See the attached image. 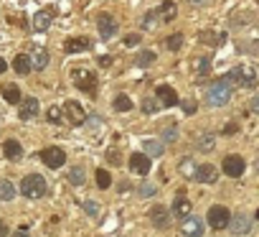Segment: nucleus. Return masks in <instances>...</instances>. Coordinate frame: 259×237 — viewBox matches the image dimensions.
<instances>
[{
  "instance_id": "obj_1",
  "label": "nucleus",
  "mask_w": 259,
  "mask_h": 237,
  "mask_svg": "<svg viewBox=\"0 0 259 237\" xmlns=\"http://www.w3.org/2000/svg\"><path fill=\"white\" fill-rule=\"evenodd\" d=\"M221 82L224 84H239V87H244V89H254L256 87V74H254V69L251 66H234L231 72H226L224 77H221Z\"/></svg>"
},
{
  "instance_id": "obj_2",
  "label": "nucleus",
  "mask_w": 259,
  "mask_h": 237,
  "mask_svg": "<svg viewBox=\"0 0 259 237\" xmlns=\"http://www.w3.org/2000/svg\"><path fill=\"white\" fill-rule=\"evenodd\" d=\"M46 189H49V184H46V179H44L41 174H28V176L21 181V194L28 196V199H41V196H46Z\"/></svg>"
},
{
  "instance_id": "obj_3",
  "label": "nucleus",
  "mask_w": 259,
  "mask_h": 237,
  "mask_svg": "<svg viewBox=\"0 0 259 237\" xmlns=\"http://www.w3.org/2000/svg\"><path fill=\"white\" fill-rule=\"evenodd\" d=\"M229 99H231V87L224 84L221 79L213 82V84L208 87V92H206V102H208L211 107H224Z\"/></svg>"
},
{
  "instance_id": "obj_4",
  "label": "nucleus",
  "mask_w": 259,
  "mask_h": 237,
  "mask_svg": "<svg viewBox=\"0 0 259 237\" xmlns=\"http://www.w3.org/2000/svg\"><path fill=\"white\" fill-rule=\"evenodd\" d=\"M74 84H76V89L87 92L89 97L97 94V77H94L89 69H76V72H74Z\"/></svg>"
},
{
  "instance_id": "obj_5",
  "label": "nucleus",
  "mask_w": 259,
  "mask_h": 237,
  "mask_svg": "<svg viewBox=\"0 0 259 237\" xmlns=\"http://www.w3.org/2000/svg\"><path fill=\"white\" fill-rule=\"evenodd\" d=\"M206 222H208L213 229H226V227H229V222H231V212H229L226 207H221V204H213V207L208 209Z\"/></svg>"
},
{
  "instance_id": "obj_6",
  "label": "nucleus",
  "mask_w": 259,
  "mask_h": 237,
  "mask_svg": "<svg viewBox=\"0 0 259 237\" xmlns=\"http://www.w3.org/2000/svg\"><path fill=\"white\" fill-rule=\"evenodd\" d=\"M64 112H66V117H69V123L76 125V128H81V125L87 123V110H84L79 102H74V99H69V102L64 105Z\"/></svg>"
},
{
  "instance_id": "obj_7",
  "label": "nucleus",
  "mask_w": 259,
  "mask_h": 237,
  "mask_svg": "<svg viewBox=\"0 0 259 237\" xmlns=\"http://www.w3.org/2000/svg\"><path fill=\"white\" fill-rule=\"evenodd\" d=\"M41 161H44L49 168H61L64 161H66V153H64L61 148L51 146V148H44V151H41Z\"/></svg>"
},
{
  "instance_id": "obj_8",
  "label": "nucleus",
  "mask_w": 259,
  "mask_h": 237,
  "mask_svg": "<svg viewBox=\"0 0 259 237\" xmlns=\"http://www.w3.org/2000/svg\"><path fill=\"white\" fill-rule=\"evenodd\" d=\"M221 168H224V174H226V176L239 179V176L244 174L246 163H244V158H241V156H226V158H224V163H221Z\"/></svg>"
},
{
  "instance_id": "obj_9",
  "label": "nucleus",
  "mask_w": 259,
  "mask_h": 237,
  "mask_svg": "<svg viewBox=\"0 0 259 237\" xmlns=\"http://www.w3.org/2000/svg\"><path fill=\"white\" fill-rule=\"evenodd\" d=\"M130 171H133V174H138V176H148L150 174V158L145 156V153H133V156H130Z\"/></svg>"
},
{
  "instance_id": "obj_10",
  "label": "nucleus",
  "mask_w": 259,
  "mask_h": 237,
  "mask_svg": "<svg viewBox=\"0 0 259 237\" xmlns=\"http://www.w3.org/2000/svg\"><path fill=\"white\" fill-rule=\"evenodd\" d=\"M97 28H99V36L107 41V39H112L114 33H117V21H114V16H109V13H102L99 18H97Z\"/></svg>"
},
{
  "instance_id": "obj_11",
  "label": "nucleus",
  "mask_w": 259,
  "mask_h": 237,
  "mask_svg": "<svg viewBox=\"0 0 259 237\" xmlns=\"http://www.w3.org/2000/svg\"><path fill=\"white\" fill-rule=\"evenodd\" d=\"M193 179H196L198 184H216V179H219V168L211 166V163H201V166H196Z\"/></svg>"
},
{
  "instance_id": "obj_12",
  "label": "nucleus",
  "mask_w": 259,
  "mask_h": 237,
  "mask_svg": "<svg viewBox=\"0 0 259 237\" xmlns=\"http://www.w3.org/2000/svg\"><path fill=\"white\" fill-rule=\"evenodd\" d=\"M229 227H231V232H234V234H246V232L251 229V217H249V214H244V212H239V214H234V217H231Z\"/></svg>"
},
{
  "instance_id": "obj_13",
  "label": "nucleus",
  "mask_w": 259,
  "mask_h": 237,
  "mask_svg": "<svg viewBox=\"0 0 259 237\" xmlns=\"http://www.w3.org/2000/svg\"><path fill=\"white\" fill-rule=\"evenodd\" d=\"M181 232H183L186 237H203V219H198V217H188V219H183Z\"/></svg>"
},
{
  "instance_id": "obj_14",
  "label": "nucleus",
  "mask_w": 259,
  "mask_h": 237,
  "mask_svg": "<svg viewBox=\"0 0 259 237\" xmlns=\"http://www.w3.org/2000/svg\"><path fill=\"white\" fill-rule=\"evenodd\" d=\"M38 112H41V107H38V99H36V97H26V99H21V110H18L21 120H31V117H36Z\"/></svg>"
},
{
  "instance_id": "obj_15",
  "label": "nucleus",
  "mask_w": 259,
  "mask_h": 237,
  "mask_svg": "<svg viewBox=\"0 0 259 237\" xmlns=\"http://www.w3.org/2000/svg\"><path fill=\"white\" fill-rule=\"evenodd\" d=\"M92 49V41L87 36H76V39H69L64 44V51L66 54H81V51H89Z\"/></svg>"
},
{
  "instance_id": "obj_16",
  "label": "nucleus",
  "mask_w": 259,
  "mask_h": 237,
  "mask_svg": "<svg viewBox=\"0 0 259 237\" xmlns=\"http://www.w3.org/2000/svg\"><path fill=\"white\" fill-rule=\"evenodd\" d=\"M150 222H153L158 229H165V227L170 224V212H168L165 207H160V204H158V207H153V209H150Z\"/></svg>"
},
{
  "instance_id": "obj_17",
  "label": "nucleus",
  "mask_w": 259,
  "mask_h": 237,
  "mask_svg": "<svg viewBox=\"0 0 259 237\" xmlns=\"http://www.w3.org/2000/svg\"><path fill=\"white\" fill-rule=\"evenodd\" d=\"M155 94H158V99L163 102V107H176V105H178V94H176V89L168 87V84H160V87L155 89Z\"/></svg>"
},
{
  "instance_id": "obj_18",
  "label": "nucleus",
  "mask_w": 259,
  "mask_h": 237,
  "mask_svg": "<svg viewBox=\"0 0 259 237\" xmlns=\"http://www.w3.org/2000/svg\"><path fill=\"white\" fill-rule=\"evenodd\" d=\"M51 18H54V11H51V8L38 11V13L33 16V28H36V31H46V28L51 26Z\"/></svg>"
},
{
  "instance_id": "obj_19",
  "label": "nucleus",
  "mask_w": 259,
  "mask_h": 237,
  "mask_svg": "<svg viewBox=\"0 0 259 237\" xmlns=\"http://www.w3.org/2000/svg\"><path fill=\"white\" fill-rule=\"evenodd\" d=\"M13 69H16V74H21V77L31 74V69H33L31 56H28V54H18V56L13 59Z\"/></svg>"
},
{
  "instance_id": "obj_20",
  "label": "nucleus",
  "mask_w": 259,
  "mask_h": 237,
  "mask_svg": "<svg viewBox=\"0 0 259 237\" xmlns=\"http://www.w3.org/2000/svg\"><path fill=\"white\" fill-rule=\"evenodd\" d=\"M31 64H33V69H46L49 66V51L41 49V46H36L31 51Z\"/></svg>"
},
{
  "instance_id": "obj_21",
  "label": "nucleus",
  "mask_w": 259,
  "mask_h": 237,
  "mask_svg": "<svg viewBox=\"0 0 259 237\" xmlns=\"http://www.w3.org/2000/svg\"><path fill=\"white\" fill-rule=\"evenodd\" d=\"M196 148H198L201 153H211V151L216 148V136H213V133L198 136V138H196Z\"/></svg>"
},
{
  "instance_id": "obj_22",
  "label": "nucleus",
  "mask_w": 259,
  "mask_h": 237,
  "mask_svg": "<svg viewBox=\"0 0 259 237\" xmlns=\"http://www.w3.org/2000/svg\"><path fill=\"white\" fill-rule=\"evenodd\" d=\"M155 13H158V18H163V21H173L176 13H178V6L173 3V0H165V3H160V8H158Z\"/></svg>"
},
{
  "instance_id": "obj_23",
  "label": "nucleus",
  "mask_w": 259,
  "mask_h": 237,
  "mask_svg": "<svg viewBox=\"0 0 259 237\" xmlns=\"http://www.w3.org/2000/svg\"><path fill=\"white\" fill-rule=\"evenodd\" d=\"M143 153L148 158H158V156H163V143L160 141H143Z\"/></svg>"
},
{
  "instance_id": "obj_24",
  "label": "nucleus",
  "mask_w": 259,
  "mask_h": 237,
  "mask_svg": "<svg viewBox=\"0 0 259 237\" xmlns=\"http://www.w3.org/2000/svg\"><path fill=\"white\" fill-rule=\"evenodd\" d=\"M3 153H6V158H11V161H18V158L23 156V148H21V143H18V141H6V146H3Z\"/></svg>"
},
{
  "instance_id": "obj_25",
  "label": "nucleus",
  "mask_w": 259,
  "mask_h": 237,
  "mask_svg": "<svg viewBox=\"0 0 259 237\" xmlns=\"http://www.w3.org/2000/svg\"><path fill=\"white\" fill-rule=\"evenodd\" d=\"M3 99L11 102V105H21V89L16 84H6L3 87Z\"/></svg>"
},
{
  "instance_id": "obj_26",
  "label": "nucleus",
  "mask_w": 259,
  "mask_h": 237,
  "mask_svg": "<svg viewBox=\"0 0 259 237\" xmlns=\"http://www.w3.org/2000/svg\"><path fill=\"white\" fill-rule=\"evenodd\" d=\"M13 199H16V186L8 179H3L0 181V201H13Z\"/></svg>"
},
{
  "instance_id": "obj_27",
  "label": "nucleus",
  "mask_w": 259,
  "mask_h": 237,
  "mask_svg": "<svg viewBox=\"0 0 259 237\" xmlns=\"http://www.w3.org/2000/svg\"><path fill=\"white\" fill-rule=\"evenodd\" d=\"M112 107H114L117 112H130V110H133V99H130L127 94H117L114 102H112Z\"/></svg>"
},
{
  "instance_id": "obj_28",
  "label": "nucleus",
  "mask_w": 259,
  "mask_h": 237,
  "mask_svg": "<svg viewBox=\"0 0 259 237\" xmlns=\"http://www.w3.org/2000/svg\"><path fill=\"white\" fill-rule=\"evenodd\" d=\"M173 212H176L178 217H183V214H188V212H191V204H188V199H186L183 194H178V196H176V201H173Z\"/></svg>"
},
{
  "instance_id": "obj_29",
  "label": "nucleus",
  "mask_w": 259,
  "mask_h": 237,
  "mask_svg": "<svg viewBox=\"0 0 259 237\" xmlns=\"http://www.w3.org/2000/svg\"><path fill=\"white\" fill-rule=\"evenodd\" d=\"M155 59H158L155 51H148V49H145V51H140V54L135 56V66H150Z\"/></svg>"
},
{
  "instance_id": "obj_30",
  "label": "nucleus",
  "mask_w": 259,
  "mask_h": 237,
  "mask_svg": "<svg viewBox=\"0 0 259 237\" xmlns=\"http://www.w3.org/2000/svg\"><path fill=\"white\" fill-rule=\"evenodd\" d=\"M84 168L81 166H74V168H69V184H74V186H81L84 184Z\"/></svg>"
},
{
  "instance_id": "obj_31",
  "label": "nucleus",
  "mask_w": 259,
  "mask_h": 237,
  "mask_svg": "<svg viewBox=\"0 0 259 237\" xmlns=\"http://www.w3.org/2000/svg\"><path fill=\"white\" fill-rule=\"evenodd\" d=\"M165 46H168L170 51H178V49L183 46V33H170V36L165 39Z\"/></svg>"
},
{
  "instance_id": "obj_32",
  "label": "nucleus",
  "mask_w": 259,
  "mask_h": 237,
  "mask_svg": "<svg viewBox=\"0 0 259 237\" xmlns=\"http://www.w3.org/2000/svg\"><path fill=\"white\" fill-rule=\"evenodd\" d=\"M208 72H211V59H208V56L196 59V74H198V77H206Z\"/></svg>"
},
{
  "instance_id": "obj_33",
  "label": "nucleus",
  "mask_w": 259,
  "mask_h": 237,
  "mask_svg": "<svg viewBox=\"0 0 259 237\" xmlns=\"http://www.w3.org/2000/svg\"><path fill=\"white\" fill-rule=\"evenodd\" d=\"M178 171H181L183 176H191V179H193V174H196V163H193L191 158H183V161L178 163Z\"/></svg>"
},
{
  "instance_id": "obj_34",
  "label": "nucleus",
  "mask_w": 259,
  "mask_h": 237,
  "mask_svg": "<svg viewBox=\"0 0 259 237\" xmlns=\"http://www.w3.org/2000/svg\"><path fill=\"white\" fill-rule=\"evenodd\" d=\"M109 184H112L109 171H107V168H97V186H99V189H107Z\"/></svg>"
},
{
  "instance_id": "obj_35",
  "label": "nucleus",
  "mask_w": 259,
  "mask_h": 237,
  "mask_svg": "<svg viewBox=\"0 0 259 237\" xmlns=\"http://www.w3.org/2000/svg\"><path fill=\"white\" fill-rule=\"evenodd\" d=\"M155 194H158V189H155L153 184H140V186H138V196H140V199H150V196H155Z\"/></svg>"
},
{
  "instance_id": "obj_36",
  "label": "nucleus",
  "mask_w": 259,
  "mask_h": 237,
  "mask_svg": "<svg viewBox=\"0 0 259 237\" xmlns=\"http://www.w3.org/2000/svg\"><path fill=\"white\" fill-rule=\"evenodd\" d=\"M176 138H178V128H176V125H168V128L163 130V141H160V143H173Z\"/></svg>"
},
{
  "instance_id": "obj_37",
  "label": "nucleus",
  "mask_w": 259,
  "mask_h": 237,
  "mask_svg": "<svg viewBox=\"0 0 259 237\" xmlns=\"http://www.w3.org/2000/svg\"><path fill=\"white\" fill-rule=\"evenodd\" d=\"M143 112H145V115H155V112H158V102H155L153 97L143 99Z\"/></svg>"
},
{
  "instance_id": "obj_38",
  "label": "nucleus",
  "mask_w": 259,
  "mask_h": 237,
  "mask_svg": "<svg viewBox=\"0 0 259 237\" xmlns=\"http://www.w3.org/2000/svg\"><path fill=\"white\" fill-rule=\"evenodd\" d=\"M81 209H84L87 217H97V214H99V204H97V201H84Z\"/></svg>"
},
{
  "instance_id": "obj_39",
  "label": "nucleus",
  "mask_w": 259,
  "mask_h": 237,
  "mask_svg": "<svg viewBox=\"0 0 259 237\" xmlns=\"http://www.w3.org/2000/svg\"><path fill=\"white\" fill-rule=\"evenodd\" d=\"M84 125H87L89 130H97V128H104V123L99 120V117H97V115H92V117H87V123H84Z\"/></svg>"
},
{
  "instance_id": "obj_40",
  "label": "nucleus",
  "mask_w": 259,
  "mask_h": 237,
  "mask_svg": "<svg viewBox=\"0 0 259 237\" xmlns=\"http://www.w3.org/2000/svg\"><path fill=\"white\" fill-rule=\"evenodd\" d=\"M46 117H49L51 123H61V110H59V107H49Z\"/></svg>"
},
{
  "instance_id": "obj_41",
  "label": "nucleus",
  "mask_w": 259,
  "mask_h": 237,
  "mask_svg": "<svg viewBox=\"0 0 259 237\" xmlns=\"http://www.w3.org/2000/svg\"><path fill=\"white\" fill-rule=\"evenodd\" d=\"M140 41H143L140 33H130V36H124V44H127V46H138Z\"/></svg>"
},
{
  "instance_id": "obj_42",
  "label": "nucleus",
  "mask_w": 259,
  "mask_h": 237,
  "mask_svg": "<svg viewBox=\"0 0 259 237\" xmlns=\"http://www.w3.org/2000/svg\"><path fill=\"white\" fill-rule=\"evenodd\" d=\"M155 18H158V13H155V11H150V13L145 16V23H143V26H145V28H153V23H155Z\"/></svg>"
},
{
  "instance_id": "obj_43",
  "label": "nucleus",
  "mask_w": 259,
  "mask_h": 237,
  "mask_svg": "<svg viewBox=\"0 0 259 237\" xmlns=\"http://www.w3.org/2000/svg\"><path fill=\"white\" fill-rule=\"evenodd\" d=\"M183 112H186V115H193V112H196V102H193V99H186V102H183Z\"/></svg>"
},
{
  "instance_id": "obj_44",
  "label": "nucleus",
  "mask_w": 259,
  "mask_h": 237,
  "mask_svg": "<svg viewBox=\"0 0 259 237\" xmlns=\"http://www.w3.org/2000/svg\"><path fill=\"white\" fill-rule=\"evenodd\" d=\"M246 46H249V49H246L249 54H254V56H259V41H251V44H246Z\"/></svg>"
},
{
  "instance_id": "obj_45",
  "label": "nucleus",
  "mask_w": 259,
  "mask_h": 237,
  "mask_svg": "<svg viewBox=\"0 0 259 237\" xmlns=\"http://www.w3.org/2000/svg\"><path fill=\"white\" fill-rule=\"evenodd\" d=\"M236 130H239V128H236V123H229V125L224 128V133H226V136H234Z\"/></svg>"
},
{
  "instance_id": "obj_46",
  "label": "nucleus",
  "mask_w": 259,
  "mask_h": 237,
  "mask_svg": "<svg viewBox=\"0 0 259 237\" xmlns=\"http://www.w3.org/2000/svg\"><path fill=\"white\" fill-rule=\"evenodd\" d=\"M249 107H251V110H254V112L259 115V94H254V99L249 102Z\"/></svg>"
},
{
  "instance_id": "obj_47",
  "label": "nucleus",
  "mask_w": 259,
  "mask_h": 237,
  "mask_svg": "<svg viewBox=\"0 0 259 237\" xmlns=\"http://www.w3.org/2000/svg\"><path fill=\"white\" fill-rule=\"evenodd\" d=\"M112 61H114L112 56H99V66H109Z\"/></svg>"
},
{
  "instance_id": "obj_48",
  "label": "nucleus",
  "mask_w": 259,
  "mask_h": 237,
  "mask_svg": "<svg viewBox=\"0 0 259 237\" xmlns=\"http://www.w3.org/2000/svg\"><path fill=\"white\" fill-rule=\"evenodd\" d=\"M109 161H112V163H119V156H117V151H109Z\"/></svg>"
},
{
  "instance_id": "obj_49",
  "label": "nucleus",
  "mask_w": 259,
  "mask_h": 237,
  "mask_svg": "<svg viewBox=\"0 0 259 237\" xmlns=\"http://www.w3.org/2000/svg\"><path fill=\"white\" fill-rule=\"evenodd\" d=\"M13 237H28V229H26V227H21V229H18Z\"/></svg>"
},
{
  "instance_id": "obj_50",
  "label": "nucleus",
  "mask_w": 259,
  "mask_h": 237,
  "mask_svg": "<svg viewBox=\"0 0 259 237\" xmlns=\"http://www.w3.org/2000/svg\"><path fill=\"white\" fill-rule=\"evenodd\" d=\"M6 69H8V64H6V59H3V56H0V74H3Z\"/></svg>"
},
{
  "instance_id": "obj_51",
  "label": "nucleus",
  "mask_w": 259,
  "mask_h": 237,
  "mask_svg": "<svg viewBox=\"0 0 259 237\" xmlns=\"http://www.w3.org/2000/svg\"><path fill=\"white\" fill-rule=\"evenodd\" d=\"M186 3H191V6H203V0H186Z\"/></svg>"
},
{
  "instance_id": "obj_52",
  "label": "nucleus",
  "mask_w": 259,
  "mask_h": 237,
  "mask_svg": "<svg viewBox=\"0 0 259 237\" xmlns=\"http://www.w3.org/2000/svg\"><path fill=\"white\" fill-rule=\"evenodd\" d=\"M256 217H259V212H256Z\"/></svg>"
},
{
  "instance_id": "obj_53",
  "label": "nucleus",
  "mask_w": 259,
  "mask_h": 237,
  "mask_svg": "<svg viewBox=\"0 0 259 237\" xmlns=\"http://www.w3.org/2000/svg\"><path fill=\"white\" fill-rule=\"evenodd\" d=\"M256 166H259V161H256Z\"/></svg>"
}]
</instances>
